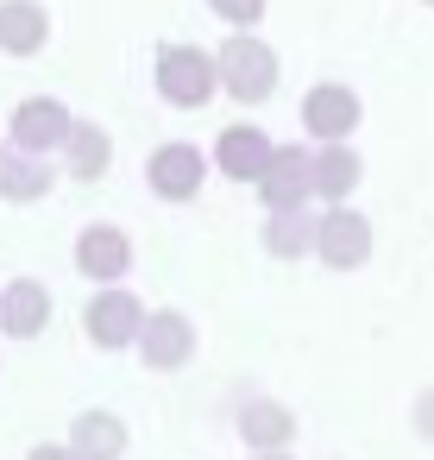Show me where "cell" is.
I'll return each mask as SVG.
<instances>
[{
  "instance_id": "cell-19",
  "label": "cell",
  "mask_w": 434,
  "mask_h": 460,
  "mask_svg": "<svg viewBox=\"0 0 434 460\" xmlns=\"http://www.w3.org/2000/svg\"><path fill=\"white\" fill-rule=\"evenodd\" d=\"M70 171L76 177H101L108 171V158H114V146H108V133L101 127H70Z\"/></svg>"
},
{
  "instance_id": "cell-3",
  "label": "cell",
  "mask_w": 434,
  "mask_h": 460,
  "mask_svg": "<svg viewBox=\"0 0 434 460\" xmlns=\"http://www.w3.org/2000/svg\"><path fill=\"white\" fill-rule=\"evenodd\" d=\"M315 252L334 265V271H352L371 259V221L352 215V208H334L327 221H315Z\"/></svg>"
},
{
  "instance_id": "cell-2",
  "label": "cell",
  "mask_w": 434,
  "mask_h": 460,
  "mask_svg": "<svg viewBox=\"0 0 434 460\" xmlns=\"http://www.w3.org/2000/svg\"><path fill=\"white\" fill-rule=\"evenodd\" d=\"M158 89H164L177 108H202V102L214 95V64H208L202 51H189V45H170V51L158 58Z\"/></svg>"
},
{
  "instance_id": "cell-7",
  "label": "cell",
  "mask_w": 434,
  "mask_h": 460,
  "mask_svg": "<svg viewBox=\"0 0 434 460\" xmlns=\"http://www.w3.org/2000/svg\"><path fill=\"white\" fill-rule=\"evenodd\" d=\"M302 127L315 133V139H346L352 127H359V95L352 89H340V83H321V89H308V102H302Z\"/></svg>"
},
{
  "instance_id": "cell-17",
  "label": "cell",
  "mask_w": 434,
  "mask_h": 460,
  "mask_svg": "<svg viewBox=\"0 0 434 460\" xmlns=\"http://www.w3.org/2000/svg\"><path fill=\"white\" fill-rule=\"evenodd\" d=\"M0 196H13V202L45 196V164L39 158H20L13 146H0Z\"/></svg>"
},
{
  "instance_id": "cell-10",
  "label": "cell",
  "mask_w": 434,
  "mask_h": 460,
  "mask_svg": "<svg viewBox=\"0 0 434 460\" xmlns=\"http://www.w3.org/2000/svg\"><path fill=\"white\" fill-rule=\"evenodd\" d=\"M45 322H51V290H45V284L20 278V284L0 290V328H7L13 341H32Z\"/></svg>"
},
{
  "instance_id": "cell-1",
  "label": "cell",
  "mask_w": 434,
  "mask_h": 460,
  "mask_svg": "<svg viewBox=\"0 0 434 460\" xmlns=\"http://www.w3.org/2000/svg\"><path fill=\"white\" fill-rule=\"evenodd\" d=\"M221 83L239 95V102H265L277 89V58L258 45V39H227L221 51Z\"/></svg>"
},
{
  "instance_id": "cell-18",
  "label": "cell",
  "mask_w": 434,
  "mask_h": 460,
  "mask_svg": "<svg viewBox=\"0 0 434 460\" xmlns=\"http://www.w3.org/2000/svg\"><path fill=\"white\" fill-rule=\"evenodd\" d=\"M265 246H271L277 259H302V252H315V221H308L302 208H290V215H271V227H265Z\"/></svg>"
},
{
  "instance_id": "cell-8",
  "label": "cell",
  "mask_w": 434,
  "mask_h": 460,
  "mask_svg": "<svg viewBox=\"0 0 434 460\" xmlns=\"http://www.w3.org/2000/svg\"><path fill=\"white\" fill-rule=\"evenodd\" d=\"M89 341L95 347H126V341H139V328H145V309L126 296V290H101L95 303H89Z\"/></svg>"
},
{
  "instance_id": "cell-22",
  "label": "cell",
  "mask_w": 434,
  "mask_h": 460,
  "mask_svg": "<svg viewBox=\"0 0 434 460\" xmlns=\"http://www.w3.org/2000/svg\"><path fill=\"white\" fill-rule=\"evenodd\" d=\"M26 460H76V454H70V447H57V441H39Z\"/></svg>"
},
{
  "instance_id": "cell-6",
  "label": "cell",
  "mask_w": 434,
  "mask_h": 460,
  "mask_svg": "<svg viewBox=\"0 0 434 460\" xmlns=\"http://www.w3.org/2000/svg\"><path fill=\"white\" fill-rule=\"evenodd\" d=\"M239 441H246L252 454H290L296 416H290L277 397H252V403H239Z\"/></svg>"
},
{
  "instance_id": "cell-12",
  "label": "cell",
  "mask_w": 434,
  "mask_h": 460,
  "mask_svg": "<svg viewBox=\"0 0 434 460\" xmlns=\"http://www.w3.org/2000/svg\"><path fill=\"white\" fill-rule=\"evenodd\" d=\"M271 152H277V146H271L258 127H227V133H221V171L239 177V183H258L265 164H271Z\"/></svg>"
},
{
  "instance_id": "cell-15",
  "label": "cell",
  "mask_w": 434,
  "mask_h": 460,
  "mask_svg": "<svg viewBox=\"0 0 434 460\" xmlns=\"http://www.w3.org/2000/svg\"><path fill=\"white\" fill-rule=\"evenodd\" d=\"M39 45H45V13L32 7V0H7V7H0V51L32 58Z\"/></svg>"
},
{
  "instance_id": "cell-24",
  "label": "cell",
  "mask_w": 434,
  "mask_h": 460,
  "mask_svg": "<svg viewBox=\"0 0 434 460\" xmlns=\"http://www.w3.org/2000/svg\"><path fill=\"white\" fill-rule=\"evenodd\" d=\"M428 7H434V0H428Z\"/></svg>"
},
{
  "instance_id": "cell-23",
  "label": "cell",
  "mask_w": 434,
  "mask_h": 460,
  "mask_svg": "<svg viewBox=\"0 0 434 460\" xmlns=\"http://www.w3.org/2000/svg\"><path fill=\"white\" fill-rule=\"evenodd\" d=\"M252 460H290V454H252Z\"/></svg>"
},
{
  "instance_id": "cell-16",
  "label": "cell",
  "mask_w": 434,
  "mask_h": 460,
  "mask_svg": "<svg viewBox=\"0 0 434 460\" xmlns=\"http://www.w3.org/2000/svg\"><path fill=\"white\" fill-rule=\"evenodd\" d=\"M126 259H133V252H126V240H120L114 227H89L82 246H76V265H82L89 278H120Z\"/></svg>"
},
{
  "instance_id": "cell-11",
  "label": "cell",
  "mask_w": 434,
  "mask_h": 460,
  "mask_svg": "<svg viewBox=\"0 0 434 460\" xmlns=\"http://www.w3.org/2000/svg\"><path fill=\"white\" fill-rule=\"evenodd\" d=\"M13 139H20V152H57V146H70V114L57 108V102H26L20 114H13Z\"/></svg>"
},
{
  "instance_id": "cell-5",
  "label": "cell",
  "mask_w": 434,
  "mask_h": 460,
  "mask_svg": "<svg viewBox=\"0 0 434 460\" xmlns=\"http://www.w3.org/2000/svg\"><path fill=\"white\" fill-rule=\"evenodd\" d=\"M258 196L271 202V215L302 208V196H315V183H308V158H302L296 146H277L271 164H265V177H258Z\"/></svg>"
},
{
  "instance_id": "cell-13",
  "label": "cell",
  "mask_w": 434,
  "mask_h": 460,
  "mask_svg": "<svg viewBox=\"0 0 434 460\" xmlns=\"http://www.w3.org/2000/svg\"><path fill=\"white\" fill-rule=\"evenodd\" d=\"M202 152L195 146H164L158 158H152V190L158 196H170V202H183V196H195L202 190Z\"/></svg>"
},
{
  "instance_id": "cell-4",
  "label": "cell",
  "mask_w": 434,
  "mask_h": 460,
  "mask_svg": "<svg viewBox=\"0 0 434 460\" xmlns=\"http://www.w3.org/2000/svg\"><path fill=\"white\" fill-rule=\"evenodd\" d=\"M139 353H145L152 372H177V366H189V353H195V328H189V315H177V309L152 315V322L139 328Z\"/></svg>"
},
{
  "instance_id": "cell-20",
  "label": "cell",
  "mask_w": 434,
  "mask_h": 460,
  "mask_svg": "<svg viewBox=\"0 0 434 460\" xmlns=\"http://www.w3.org/2000/svg\"><path fill=\"white\" fill-rule=\"evenodd\" d=\"M208 7H214L221 20H233V26H252V20L265 13V0H208Z\"/></svg>"
},
{
  "instance_id": "cell-14",
  "label": "cell",
  "mask_w": 434,
  "mask_h": 460,
  "mask_svg": "<svg viewBox=\"0 0 434 460\" xmlns=\"http://www.w3.org/2000/svg\"><path fill=\"white\" fill-rule=\"evenodd\" d=\"M308 183H315V196H327V202H346V196H352V183H359V152H346V146H327L321 158H308Z\"/></svg>"
},
{
  "instance_id": "cell-9",
  "label": "cell",
  "mask_w": 434,
  "mask_h": 460,
  "mask_svg": "<svg viewBox=\"0 0 434 460\" xmlns=\"http://www.w3.org/2000/svg\"><path fill=\"white\" fill-rule=\"evenodd\" d=\"M70 454L76 460H120L126 454V422L114 410H82L70 422Z\"/></svg>"
},
{
  "instance_id": "cell-21",
  "label": "cell",
  "mask_w": 434,
  "mask_h": 460,
  "mask_svg": "<svg viewBox=\"0 0 434 460\" xmlns=\"http://www.w3.org/2000/svg\"><path fill=\"white\" fill-rule=\"evenodd\" d=\"M409 422H415V435H421V441H434V385L415 397V416H409Z\"/></svg>"
}]
</instances>
